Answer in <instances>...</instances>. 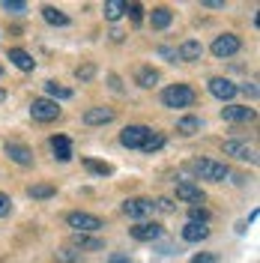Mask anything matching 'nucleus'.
Returning a JSON list of instances; mask_svg holds the SVG:
<instances>
[{
	"mask_svg": "<svg viewBox=\"0 0 260 263\" xmlns=\"http://www.w3.org/2000/svg\"><path fill=\"white\" fill-rule=\"evenodd\" d=\"M6 156L12 159L15 164H33V149L27 144H18V141H6Z\"/></svg>",
	"mask_w": 260,
	"mask_h": 263,
	"instance_id": "obj_8",
	"label": "nucleus"
},
{
	"mask_svg": "<svg viewBox=\"0 0 260 263\" xmlns=\"http://www.w3.org/2000/svg\"><path fill=\"white\" fill-rule=\"evenodd\" d=\"M84 167L93 171V174H99V177H111V174H114V167L108 162H96V159H84Z\"/></svg>",
	"mask_w": 260,
	"mask_h": 263,
	"instance_id": "obj_25",
	"label": "nucleus"
},
{
	"mask_svg": "<svg viewBox=\"0 0 260 263\" xmlns=\"http://www.w3.org/2000/svg\"><path fill=\"white\" fill-rule=\"evenodd\" d=\"M207 6H210V9H221V6H225V0H207Z\"/></svg>",
	"mask_w": 260,
	"mask_h": 263,
	"instance_id": "obj_39",
	"label": "nucleus"
},
{
	"mask_svg": "<svg viewBox=\"0 0 260 263\" xmlns=\"http://www.w3.org/2000/svg\"><path fill=\"white\" fill-rule=\"evenodd\" d=\"M123 12H126V0H108V3H105V18H108V21L123 18Z\"/></svg>",
	"mask_w": 260,
	"mask_h": 263,
	"instance_id": "obj_24",
	"label": "nucleus"
},
{
	"mask_svg": "<svg viewBox=\"0 0 260 263\" xmlns=\"http://www.w3.org/2000/svg\"><path fill=\"white\" fill-rule=\"evenodd\" d=\"M111 120H114V111L111 108H87L84 111V123L87 126H105Z\"/></svg>",
	"mask_w": 260,
	"mask_h": 263,
	"instance_id": "obj_14",
	"label": "nucleus"
},
{
	"mask_svg": "<svg viewBox=\"0 0 260 263\" xmlns=\"http://www.w3.org/2000/svg\"><path fill=\"white\" fill-rule=\"evenodd\" d=\"M243 93H248V96H257V87H254V84H243Z\"/></svg>",
	"mask_w": 260,
	"mask_h": 263,
	"instance_id": "obj_38",
	"label": "nucleus"
},
{
	"mask_svg": "<svg viewBox=\"0 0 260 263\" xmlns=\"http://www.w3.org/2000/svg\"><path fill=\"white\" fill-rule=\"evenodd\" d=\"M200 54H203V45H200V42H195V39H185V42L179 45V51H177V57H179V60H185V63L200 60Z\"/></svg>",
	"mask_w": 260,
	"mask_h": 263,
	"instance_id": "obj_15",
	"label": "nucleus"
},
{
	"mask_svg": "<svg viewBox=\"0 0 260 263\" xmlns=\"http://www.w3.org/2000/svg\"><path fill=\"white\" fill-rule=\"evenodd\" d=\"M57 260H63V263H78V260H81V254H78L75 248H60V251H57Z\"/></svg>",
	"mask_w": 260,
	"mask_h": 263,
	"instance_id": "obj_32",
	"label": "nucleus"
},
{
	"mask_svg": "<svg viewBox=\"0 0 260 263\" xmlns=\"http://www.w3.org/2000/svg\"><path fill=\"white\" fill-rule=\"evenodd\" d=\"M27 195H30L33 200H48V197L57 195V189H54L51 182H33L30 189H27Z\"/></svg>",
	"mask_w": 260,
	"mask_h": 263,
	"instance_id": "obj_20",
	"label": "nucleus"
},
{
	"mask_svg": "<svg viewBox=\"0 0 260 263\" xmlns=\"http://www.w3.org/2000/svg\"><path fill=\"white\" fill-rule=\"evenodd\" d=\"M153 206H159V210H162V213H171V210H174V203H171V200H168V197H162V200H156V203H153Z\"/></svg>",
	"mask_w": 260,
	"mask_h": 263,
	"instance_id": "obj_35",
	"label": "nucleus"
},
{
	"mask_svg": "<svg viewBox=\"0 0 260 263\" xmlns=\"http://www.w3.org/2000/svg\"><path fill=\"white\" fill-rule=\"evenodd\" d=\"M66 224L75 228L78 233H96V230L105 228L102 218H99V215H90V213H69L66 215Z\"/></svg>",
	"mask_w": 260,
	"mask_h": 263,
	"instance_id": "obj_3",
	"label": "nucleus"
},
{
	"mask_svg": "<svg viewBox=\"0 0 260 263\" xmlns=\"http://www.w3.org/2000/svg\"><path fill=\"white\" fill-rule=\"evenodd\" d=\"M132 236H135L138 242H153V239L162 236V228H159V224H150V221H141V224L132 228Z\"/></svg>",
	"mask_w": 260,
	"mask_h": 263,
	"instance_id": "obj_13",
	"label": "nucleus"
},
{
	"mask_svg": "<svg viewBox=\"0 0 260 263\" xmlns=\"http://www.w3.org/2000/svg\"><path fill=\"white\" fill-rule=\"evenodd\" d=\"M108 263H135V260H129L126 254H114V257H111V260H108Z\"/></svg>",
	"mask_w": 260,
	"mask_h": 263,
	"instance_id": "obj_37",
	"label": "nucleus"
},
{
	"mask_svg": "<svg viewBox=\"0 0 260 263\" xmlns=\"http://www.w3.org/2000/svg\"><path fill=\"white\" fill-rule=\"evenodd\" d=\"M162 102L164 108H189V105H195V90L189 84H174L162 93Z\"/></svg>",
	"mask_w": 260,
	"mask_h": 263,
	"instance_id": "obj_1",
	"label": "nucleus"
},
{
	"mask_svg": "<svg viewBox=\"0 0 260 263\" xmlns=\"http://www.w3.org/2000/svg\"><path fill=\"white\" fill-rule=\"evenodd\" d=\"M42 18H45L48 24H54V27H66V24H69V15L60 12L57 6H42Z\"/></svg>",
	"mask_w": 260,
	"mask_h": 263,
	"instance_id": "obj_21",
	"label": "nucleus"
},
{
	"mask_svg": "<svg viewBox=\"0 0 260 263\" xmlns=\"http://www.w3.org/2000/svg\"><path fill=\"white\" fill-rule=\"evenodd\" d=\"M75 248H81V251H102V248H105V242H102V239H96V236L78 233V236H75Z\"/></svg>",
	"mask_w": 260,
	"mask_h": 263,
	"instance_id": "obj_22",
	"label": "nucleus"
},
{
	"mask_svg": "<svg viewBox=\"0 0 260 263\" xmlns=\"http://www.w3.org/2000/svg\"><path fill=\"white\" fill-rule=\"evenodd\" d=\"M210 236V228L207 224H195V221H189L185 228H182V239L185 242H203Z\"/></svg>",
	"mask_w": 260,
	"mask_h": 263,
	"instance_id": "obj_17",
	"label": "nucleus"
},
{
	"mask_svg": "<svg viewBox=\"0 0 260 263\" xmlns=\"http://www.w3.org/2000/svg\"><path fill=\"white\" fill-rule=\"evenodd\" d=\"M0 78H3V69H0Z\"/></svg>",
	"mask_w": 260,
	"mask_h": 263,
	"instance_id": "obj_41",
	"label": "nucleus"
},
{
	"mask_svg": "<svg viewBox=\"0 0 260 263\" xmlns=\"http://www.w3.org/2000/svg\"><path fill=\"white\" fill-rule=\"evenodd\" d=\"M189 221H195V224H207V221H210V213H207L203 206H192V210H189Z\"/></svg>",
	"mask_w": 260,
	"mask_h": 263,
	"instance_id": "obj_29",
	"label": "nucleus"
},
{
	"mask_svg": "<svg viewBox=\"0 0 260 263\" xmlns=\"http://www.w3.org/2000/svg\"><path fill=\"white\" fill-rule=\"evenodd\" d=\"M225 153H228V156H236L239 162H257L254 147H248L243 141H228V144H225Z\"/></svg>",
	"mask_w": 260,
	"mask_h": 263,
	"instance_id": "obj_12",
	"label": "nucleus"
},
{
	"mask_svg": "<svg viewBox=\"0 0 260 263\" xmlns=\"http://www.w3.org/2000/svg\"><path fill=\"white\" fill-rule=\"evenodd\" d=\"M9 60H12L21 72H33V66H36V60H33L24 48H9Z\"/></svg>",
	"mask_w": 260,
	"mask_h": 263,
	"instance_id": "obj_18",
	"label": "nucleus"
},
{
	"mask_svg": "<svg viewBox=\"0 0 260 263\" xmlns=\"http://www.w3.org/2000/svg\"><path fill=\"white\" fill-rule=\"evenodd\" d=\"M171 18H174V12H171L168 6H159V9H153V12H150V24H153L156 30H164V27L171 24Z\"/></svg>",
	"mask_w": 260,
	"mask_h": 263,
	"instance_id": "obj_19",
	"label": "nucleus"
},
{
	"mask_svg": "<svg viewBox=\"0 0 260 263\" xmlns=\"http://www.w3.org/2000/svg\"><path fill=\"white\" fill-rule=\"evenodd\" d=\"M192 171H195L200 180H210V182H221L230 174L228 164L212 162V159H197V162H192Z\"/></svg>",
	"mask_w": 260,
	"mask_h": 263,
	"instance_id": "obj_2",
	"label": "nucleus"
},
{
	"mask_svg": "<svg viewBox=\"0 0 260 263\" xmlns=\"http://www.w3.org/2000/svg\"><path fill=\"white\" fill-rule=\"evenodd\" d=\"M236 51H239V36H233V33L215 36V42H212V54H215V57H230V54H236Z\"/></svg>",
	"mask_w": 260,
	"mask_h": 263,
	"instance_id": "obj_6",
	"label": "nucleus"
},
{
	"mask_svg": "<svg viewBox=\"0 0 260 263\" xmlns=\"http://www.w3.org/2000/svg\"><path fill=\"white\" fill-rule=\"evenodd\" d=\"M45 93L51 96V102H54V99H72V90H69V87H60L57 81L45 84Z\"/></svg>",
	"mask_w": 260,
	"mask_h": 263,
	"instance_id": "obj_26",
	"label": "nucleus"
},
{
	"mask_svg": "<svg viewBox=\"0 0 260 263\" xmlns=\"http://www.w3.org/2000/svg\"><path fill=\"white\" fill-rule=\"evenodd\" d=\"M162 147H164V135H150L141 149H144V153H156V149H162Z\"/></svg>",
	"mask_w": 260,
	"mask_h": 263,
	"instance_id": "obj_28",
	"label": "nucleus"
},
{
	"mask_svg": "<svg viewBox=\"0 0 260 263\" xmlns=\"http://www.w3.org/2000/svg\"><path fill=\"white\" fill-rule=\"evenodd\" d=\"M51 149H54V156H57L60 162H69V159H72V141H69L66 135H54V138H51Z\"/></svg>",
	"mask_w": 260,
	"mask_h": 263,
	"instance_id": "obj_16",
	"label": "nucleus"
},
{
	"mask_svg": "<svg viewBox=\"0 0 260 263\" xmlns=\"http://www.w3.org/2000/svg\"><path fill=\"white\" fill-rule=\"evenodd\" d=\"M197 129H200V120L197 117H182L177 123V132H182V135H195Z\"/></svg>",
	"mask_w": 260,
	"mask_h": 263,
	"instance_id": "obj_27",
	"label": "nucleus"
},
{
	"mask_svg": "<svg viewBox=\"0 0 260 263\" xmlns=\"http://www.w3.org/2000/svg\"><path fill=\"white\" fill-rule=\"evenodd\" d=\"M30 117L39 120V123H51V120L60 117V108H57V102H51V99H33Z\"/></svg>",
	"mask_w": 260,
	"mask_h": 263,
	"instance_id": "obj_4",
	"label": "nucleus"
},
{
	"mask_svg": "<svg viewBox=\"0 0 260 263\" xmlns=\"http://www.w3.org/2000/svg\"><path fill=\"white\" fill-rule=\"evenodd\" d=\"M135 81L141 84V87H156V84H159V72H156V69H150V66H144V69H138Z\"/></svg>",
	"mask_w": 260,
	"mask_h": 263,
	"instance_id": "obj_23",
	"label": "nucleus"
},
{
	"mask_svg": "<svg viewBox=\"0 0 260 263\" xmlns=\"http://www.w3.org/2000/svg\"><path fill=\"white\" fill-rule=\"evenodd\" d=\"M177 197L179 200H185V203H192V206H197V203L203 200V192L197 189L195 182L182 180V182H177Z\"/></svg>",
	"mask_w": 260,
	"mask_h": 263,
	"instance_id": "obj_11",
	"label": "nucleus"
},
{
	"mask_svg": "<svg viewBox=\"0 0 260 263\" xmlns=\"http://www.w3.org/2000/svg\"><path fill=\"white\" fill-rule=\"evenodd\" d=\"M9 210H12V200H9V195H3V192H0V218H3V215H9Z\"/></svg>",
	"mask_w": 260,
	"mask_h": 263,
	"instance_id": "obj_34",
	"label": "nucleus"
},
{
	"mask_svg": "<svg viewBox=\"0 0 260 263\" xmlns=\"http://www.w3.org/2000/svg\"><path fill=\"white\" fill-rule=\"evenodd\" d=\"M210 93L215 99H221V102H230V99L239 93V87H236L233 81H228V78H212L210 81Z\"/></svg>",
	"mask_w": 260,
	"mask_h": 263,
	"instance_id": "obj_7",
	"label": "nucleus"
},
{
	"mask_svg": "<svg viewBox=\"0 0 260 263\" xmlns=\"http://www.w3.org/2000/svg\"><path fill=\"white\" fill-rule=\"evenodd\" d=\"M3 9L12 15H21V12H27V3L24 0H3Z\"/></svg>",
	"mask_w": 260,
	"mask_h": 263,
	"instance_id": "obj_31",
	"label": "nucleus"
},
{
	"mask_svg": "<svg viewBox=\"0 0 260 263\" xmlns=\"http://www.w3.org/2000/svg\"><path fill=\"white\" fill-rule=\"evenodd\" d=\"M123 210H126L129 218H144V215L153 213V200H146V197H132V200L123 203Z\"/></svg>",
	"mask_w": 260,
	"mask_h": 263,
	"instance_id": "obj_10",
	"label": "nucleus"
},
{
	"mask_svg": "<svg viewBox=\"0 0 260 263\" xmlns=\"http://www.w3.org/2000/svg\"><path fill=\"white\" fill-rule=\"evenodd\" d=\"M93 75H96V66L93 63H84V66L75 69V78H78V81H93Z\"/></svg>",
	"mask_w": 260,
	"mask_h": 263,
	"instance_id": "obj_30",
	"label": "nucleus"
},
{
	"mask_svg": "<svg viewBox=\"0 0 260 263\" xmlns=\"http://www.w3.org/2000/svg\"><path fill=\"white\" fill-rule=\"evenodd\" d=\"M126 12H129V18L138 24V21L144 18V6H141V3H126Z\"/></svg>",
	"mask_w": 260,
	"mask_h": 263,
	"instance_id": "obj_33",
	"label": "nucleus"
},
{
	"mask_svg": "<svg viewBox=\"0 0 260 263\" xmlns=\"http://www.w3.org/2000/svg\"><path fill=\"white\" fill-rule=\"evenodd\" d=\"M192 263H215V254H195Z\"/></svg>",
	"mask_w": 260,
	"mask_h": 263,
	"instance_id": "obj_36",
	"label": "nucleus"
},
{
	"mask_svg": "<svg viewBox=\"0 0 260 263\" xmlns=\"http://www.w3.org/2000/svg\"><path fill=\"white\" fill-rule=\"evenodd\" d=\"M3 99H6V93H3V90H0V102H3Z\"/></svg>",
	"mask_w": 260,
	"mask_h": 263,
	"instance_id": "obj_40",
	"label": "nucleus"
},
{
	"mask_svg": "<svg viewBox=\"0 0 260 263\" xmlns=\"http://www.w3.org/2000/svg\"><path fill=\"white\" fill-rule=\"evenodd\" d=\"M221 117L228 123H251L254 120V108H248V105H228V108H221Z\"/></svg>",
	"mask_w": 260,
	"mask_h": 263,
	"instance_id": "obj_9",
	"label": "nucleus"
},
{
	"mask_svg": "<svg viewBox=\"0 0 260 263\" xmlns=\"http://www.w3.org/2000/svg\"><path fill=\"white\" fill-rule=\"evenodd\" d=\"M150 135H153V132L146 129V126H126L123 135H120V144H123V147H129V149H141Z\"/></svg>",
	"mask_w": 260,
	"mask_h": 263,
	"instance_id": "obj_5",
	"label": "nucleus"
}]
</instances>
